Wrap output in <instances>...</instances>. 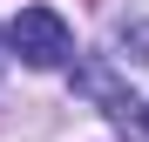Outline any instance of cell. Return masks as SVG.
I'll return each instance as SVG.
<instances>
[{"label":"cell","mask_w":149,"mask_h":142,"mask_svg":"<svg viewBox=\"0 0 149 142\" xmlns=\"http://www.w3.org/2000/svg\"><path fill=\"white\" fill-rule=\"evenodd\" d=\"M7 41H14V54L27 61V68H61V61L74 54V34H68V20H61L54 7H41V0L14 14Z\"/></svg>","instance_id":"obj_1"},{"label":"cell","mask_w":149,"mask_h":142,"mask_svg":"<svg viewBox=\"0 0 149 142\" xmlns=\"http://www.w3.org/2000/svg\"><path fill=\"white\" fill-rule=\"evenodd\" d=\"M74 88H81V95H95V102H109V115H129V108H136V95H129V88H115L102 61H88L81 75H74ZM136 115H142V108H136Z\"/></svg>","instance_id":"obj_2"},{"label":"cell","mask_w":149,"mask_h":142,"mask_svg":"<svg viewBox=\"0 0 149 142\" xmlns=\"http://www.w3.org/2000/svg\"><path fill=\"white\" fill-rule=\"evenodd\" d=\"M122 47H142L136 61H149V27H129V34H122Z\"/></svg>","instance_id":"obj_3"},{"label":"cell","mask_w":149,"mask_h":142,"mask_svg":"<svg viewBox=\"0 0 149 142\" xmlns=\"http://www.w3.org/2000/svg\"><path fill=\"white\" fill-rule=\"evenodd\" d=\"M142 129H149V108H142Z\"/></svg>","instance_id":"obj_4"}]
</instances>
